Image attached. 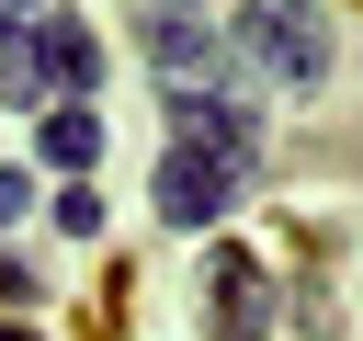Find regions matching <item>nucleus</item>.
Instances as JSON below:
<instances>
[{
	"label": "nucleus",
	"mask_w": 363,
	"mask_h": 341,
	"mask_svg": "<svg viewBox=\"0 0 363 341\" xmlns=\"http://www.w3.org/2000/svg\"><path fill=\"white\" fill-rule=\"evenodd\" d=\"M136 11H147V57H159V80H170V91H204L216 57H227L216 11H204V0H136Z\"/></svg>",
	"instance_id": "nucleus-1"
},
{
	"label": "nucleus",
	"mask_w": 363,
	"mask_h": 341,
	"mask_svg": "<svg viewBox=\"0 0 363 341\" xmlns=\"http://www.w3.org/2000/svg\"><path fill=\"white\" fill-rule=\"evenodd\" d=\"M238 23H250V57H261V68L284 80V91L329 68V34H318V11H306V0H250Z\"/></svg>",
	"instance_id": "nucleus-2"
},
{
	"label": "nucleus",
	"mask_w": 363,
	"mask_h": 341,
	"mask_svg": "<svg viewBox=\"0 0 363 341\" xmlns=\"http://www.w3.org/2000/svg\"><path fill=\"white\" fill-rule=\"evenodd\" d=\"M227 182H238V170L182 136V148L159 159V216H170V227H216V216H227Z\"/></svg>",
	"instance_id": "nucleus-3"
},
{
	"label": "nucleus",
	"mask_w": 363,
	"mask_h": 341,
	"mask_svg": "<svg viewBox=\"0 0 363 341\" xmlns=\"http://www.w3.org/2000/svg\"><path fill=\"white\" fill-rule=\"evenodd\" d=\"M204 296H216V307H204V330H216V341H261V330H272V273H261V261H238V250H227Z\"/></svg>",
	"instance_id": "nucleus-4"
},
{
	"label": "nucleus",
	"mask_w": 363,
	"mask_h": 341,
	"mask_svg": "<svg viewBox=\"0 0 363 341\" xmlns=\"http://www.w3.org/2000/svg\"><path fill=\"white\" fill-rule=\"evenodd\" d=\"M34 68H45V91H91L102 80V34L91 23H34Z\"/></svg>",
	"instance_id": "nucleus-5"
},
{
	"label": "nucleus",
	"mask_w": 363,
	"mask_h": 341,
	"mask_svg": "<svg viewBox=\"0 0 363 341\" xmlns=\"http://www.w3.org/2000/svg\"><path fill=\"white\" fill-rule=\"evenodd\" d=\"M45 159H57V170H91V159H102V114H91V102H57V114H45Z\"/></svg>",
	"instance_id": "nucleus-6"
},
{
	"label": "nucleus",
	"mask_w": 363,
	"mask_h": 341,
	"mask_svg": "<svg viewBox=\"0 0 363 341\" xmlns=\"http://www.w3.org/2000/svg\"><path fill=\"white\" fill-rule=\"evenodd\" d=\"M0 102L34 114L45 102V68H34V23H0Z\"/></svg>",
	"instance_id": "nucleus-7"
},
{
	"label": "nucleus",
	"mask_w": 363,
	"mask_h": 341,
	"mask_svg": "<svg viewBox=\"0 0 363 341\" xmlns=\"http://www.w3.org/2000/svg\"><path fill=\"white\" fill-rule=\"evenodd\" d=\"M57 227H79V239H91V227H102V193H91V182H68V193H57Z\"/></svg>",
	"instance_id": "nucleus-8"
},
{
	"label": "nucleus",
	"mask_w": 363,
	"mask_h": 341,
	"mask_svg": "<svg viewBox=\"0 0 363 341\" xmlns=\"http://www.w3.org/2000/svg\"><path fill=\"white\" fill-rule=\"evenodd\" d=\"M23 205H34V182H23V170H0V239H11V216H23Z\"/></svg>",
	"instance_id": "nucleus-9"
},
{
	"label": "nucleus",
	"mask_w": 363,
	"mask_h": 341,
	"mask_svg": "<svg viewBox=\"0 0 363 341\" xmlns=\"http://www.w3.org/2000/svg\"><path fill=\"white\" fill-rule=\"evenodd\" d=\"M0 23H34V0H0Z\"/></svg>",
	"instance_id": "nucleus-10"
},
{
	"label": "nucleus",
	"mask_w": 363,
	"mask_h": 341,
	"mask_svg": "<svg viewBox=\"0 0 363 341\" xmlns=\"http://www.w3.org/2000/svg\"><path fill=\"white\" fill-rule=\"evenodd\" d=\"M0 341H34V330H11V318H0Z\"/></svg>",
	"instance_id": "nucleus-11"
}]
</instances>
